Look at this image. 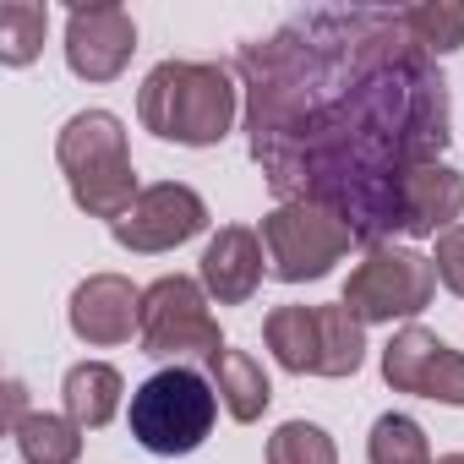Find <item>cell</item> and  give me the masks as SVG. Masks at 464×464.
Masks as SVG:
<instances>
[{
	"label": "cell",
	"mask_w": 464,
	"mask_h": 464,
	"mask_svg": "<svg viewBox=\"0 0 464 464\" xmlns=\"http://www.w3.org/2000/svg\"><path fill=\"white\" fill-rule=\"evenodd\" d=\"M246 142L279 202L339 213L361 246L404 236V191L453 142L437 61L382 6H306L236 50Z\"/></svg>",
	"instance_id": "cell-1"
},
{
	"label": "cell",
	"mask_w": 464,
	"mask_h": 464,
	"mask_svg": "<svg viewBox=\"0 0 464 464\" xmlns=\"http://www.w3.org/2000/svg\"><path fill=\"white\" fill-rule=\"evenodd\" d=\"M241 82L218 61H159L137 88V121L159 142L218 148L236 126Z\"/></svg>",
	"instance_id": "cell-2"
},
{
	"label": "cell",
	"mask_w": 464,
	"mask_h": 464,
	"mask_svg": "<svg viewBox=\"0 0 464 464\" xmlns=\"http://www.w3.org/2000/svg\"><path fill=\"white\" fill-rule=\"evenodd\" d=\"M55 164L72 186V202L88 218H126L131 202L142 197L131 153H126V126L110 110H77L61 137H55Z\"/></svg>",
	"instance_id": "cell-3"
},
{
	"label": "cell",
	"mask_w": 464,
	"mask_h": 464,
	"mask_svg": "<svg viewBox=\"0 0 464 464\" xmlns=\"http://www.w3.org/2000/svg\"><path fill=\"white\" fill-rule=\"evenodd\" d=\"M126 420L148 453L186 459L208 442V431L218 420V388H213V377H202L191 366H164L131 393Z\"/></svg>",
	"instance_id": "cell-4"
},
{
	"label": "cell",
	"mask_w": 464,
	"mask_h": 464,
	"mask_svg": "<svg viewBox=\"0 0 464 464\" xmlns=\"http://www.w3.org/2000/svg\"><path fill=\"white\" fill-rule=\"evenodd\" d=\"M257 236H263V252H268V274H274L279 285L328 279L334 263H344L350 246H361L355 229H350L339 213L317 208V202H279V208L263 218Z\"/></svg>",
	"instance_id": "cell-5"
},
{
	"label": "cell",
	"mask_w": 464,
	"mask_h": 464,
	"mask_svg": "<svg viewBox=\"0 0 464 464\" xmlns=\"http://www.w3.org/2000/svg\"><path fill=\"white\" fill-rule=\"evenodd\" d=\"M431 295H437L431 257H420L415 246H399V241L366 246V257L344 279V306L366 328L372 323H410L431 306Z\"/></svg>",
	"instance_id": "cell-6"
},
{
	"label": "cell",
	"mask_w": 464,
	"mask_h": 464,
	"mask_svg": "<svg viewBox=\"0 0 464 464\" xmlns=\"http://www.w3.org/2000/svg\"><path fill=\"white\" fill-rule=\"evenodd\" d=\"M142 355L153 361H180V355H218L224 350V334H218V317L208 312V290L202 279H186V274H164L142 290Z\"/></svg>",
	"instance_id": "cell-7"
},
{
	"label": "cell",
	"mask_w": 464,
	"mask_h": 464,
	"mask_svg": "<svg viewBox=\"0 0 464 464\" xmlns=\"http://www.w3.org/2000/svg\"><path fill=\"white\" fill-rule=\"evenodd\" d=\"M202 229H208V202L180 180H159V186H142L131 213L110 224V236H115V246H126L137 257H153V252L186 246Z\"/></svg>",
	"instance_id": "cell-8"
},
{
	"label": "cell",
	"mask_w": 464,
	"mask_h": 464,
	"mask_svg": "<svg viewBox=\"0 0 464 464\" xmlns=\"http://www.w3.org/2000/svg\"><path fill=\"white\" fill-rule=\"evenodd\" d=\"M382 382L393 393H420L437 404L464 410V355L453 344H442L431 328L410 323L382 344Z\"/></svg>",
	"instance_id": "cell-9"
},
{
	"label": "cell",
	"mask_w": 464,
	"mask_h": 464,
	"mask_svg": "<svg viewBox=\"0 0 464 464\" xmlns=\"http://www.w3.org/2000/svg\"><path fill=\"white\" fill-rule=\"evenodd\" d=\"M137 55V23L126 6L99 0V6L66 12V66L82 82H115Z\"/></svg>",
	"instance_id": "cell-10"
},
{
	"label": "cell",
	"mask_w": 464,
	"mask_h": 464,
	"mask_svg": "<svg viewBox=\"0 0 464 464\" xmlns=\"http://www.w3.org/2000/svg\"><path fill=\"white\" fill-rule=\"evenodd\" d=\"M66 323L82 344L93 350H110V344H126L131 334H142V290L121 274H88L77 290H72V306H66Z\"/></svg>",
	"instance_id": "cell-11"
},
{
	"label": "cell",
	"mask_w": 464,
	"mask_h": 464,
	"mask_svg": "<svg viewBox=\"0 0 464 464\" xmlns=\"http://www.w3.org/2000/svg\"><path fill=\"white\" fill-rule=\"evenodd\" d=\"M263 274H268V252H263V236L246 224H224L202 246V263H197V279H202L208 301H218V306H246L257 295Z\"/></svg>",
	"instance_id": "cell-12"
},
{
	"label": "cell",
	"mask_w": 464,
	"mask_h": 464,
	"mask_svg": "<svg viewBox=\"0 0 464 464\" xmlns=\"http://www.w3.org/2000/svg\"><path fill=\"white\" fill-rule=\"evenodd\" d=\"M464 218V175L453 164H420L410 175V191H404V236H442Z\"/></svg>",
	"instance_id": "cell-13"
},
{
	"label": "cell",
	"mask_w": 464,
	"mask_h": 464,
	"mask_svg": "<svg viewBox=\"0 0 464 464\" xmlns=\"http://www.w3.org/2000/svg\"><path fill=\"white\" fill-rule=\"evenodd\" d=\"M208 377H213L218 404L229 410V420L252 426V420H263V415H268V404H274V382H268V372H263V361H257V355L229 350V344H224V350L208 361Z\"/></svg>",
	"instance_id": "cell-14"
},
{
	"label": "cell",
	"mask_w": 464,
	"mask_h": 464,
	"mask_svg": "<svg viewBox=\"0 0 464 464\" xmlns=\"http://www.w3.org/2000/svg\"><path fill=\"white\" fill-rule=\"evenodd\" d=\"M121 393H126V377L110 366V361H77L61 382V404L66 415L82 426V431H99L121 415Z\"/></svg>",
	"instance_id": "cell-15"
},
{
	"label": "cell",
	"mask_w": 464,
	"mask_h": 464,
	"mask_svg": "<svg viewBox=\"0 0 464 464\" xmlns=\"http://www.w3.org/2000/svg\"><path fill=\"white\" fill-rule=\"evenodd\" d=\"M263 339L274 350V361L295 377H317L323 372V339H317V306H274L263 323Z\"/></svg>",
	"instance_id": "cell-16"
},
{
	"label": "cell",
	"mask_w": 464,
	"mask_h": 464,
	"mask_svg": "<svg viewBox=\"0 0 464 464\" xmlns=\"http://www.w3.org/2000/svg\"><path fill=\"white\" fill-rule=\"evenodd\" d=\"M17 453L23 464H77L82 459V426L72 415H50V410H28L17 426Z\"/></svg>",
	"instance_id": "cell-17"
},
{
	"label": "cell",
	"mask_w": 464,
	"mask_h": 464,
	"mask_svg": "<svg viewBox=\"0 0 464 464\" xmlns=\"http://www.w3.org/2000/svg\"><path fill=\"white\" fill-rule=\"evenodd\" d=\"M317 339H323V372L317 377H355L366 366V323L344 301L317 306Z\"/></svg>",
	"instance_id": "cell-18"
},
{
	"label": "cell",
	"mask_w": 464,
	"mask_h": 464,
	"mask_svg": "<svg viewBox=\"0 0 464 464\" xmlns=\"http://www.w3.org/2000/svg\"><path fill=\"white\" fill-rule=\"evenodd\" d=\"M44 34H50V6L39 0H6L0 6V66H34L39 50H44Z\"/></svg>",
	"instance_id": "cell-19"
},
{
	"label": "cell",
	"mask_w": 464,
	"mask_h": 464,
	"mask_svg": "<svg viewBox=\"0 0 464 464\" xmlns=\"http://www.w3.org/2000/svg\"><path fill=\"white\" fill-rule=\"evenodd\" d=\"M404 28L415 34V44L431 61L453 55L464 44V0H420V6H404Z\"/></svg>",
	"instance_id": "cell-20"
},
{
	"label": "cell",
	"mask_w": 464,
	"mask_h": 464,
	"mask_svg": "<svg viewBox=\"0 0 464 464\" xmlns=\"http://www.w3.org/2000/svg\"><path fill=\"white\" fill-rule=\"evenodd\" d=\"M366 459L372 464H437L431 448H426V431L415 415H377L372 437H366Z\"/></svg>",
	"instance_id": "cell-21"
},
{
	"label": "cell",
	"mask_w": 464,
	"mask_h": 464,
	"mask_svg": "<svg viewBox=\"0 0 464 464\" xmlns=\"http://www.w3.org/2000/svg\"><path fill=\"white\" fill-rule=\"evenodd\" d=\"M268 464H339V448L317 420H285L268 437Z\"/></svg>",
	"instance_id": "cell-22"
},
{
	"label": "cell",
	"mask_w": 464,
	"mask_h": 464,
	"mask_svg": "<svg viewBox=\"0 0 464 464\" xmlns=\"http://www.w3.org/2000/svg\"><path fill=\"white\" fill-rule=\"evenodd\" d=\"M431 268H437V285L464 301V224H453V229H442V236H437Z\"/></svg>",
	"instance_id": "cell-23"
},
{
	"label": "cell",
	"mask_w": 464,
	"mask_h": 464,
	"mask_svg": "<svg viewBox=\"0 0 464 464\" xmlns=\"http://www.w3.org/2000/svg\"><path fill=\"white\" fill-rule=\"evenodd\" d=\"M437 464H464V453H442V459H437Z\"/></svg>",
	"instance_id": "cell-24"
}]
</instances>
